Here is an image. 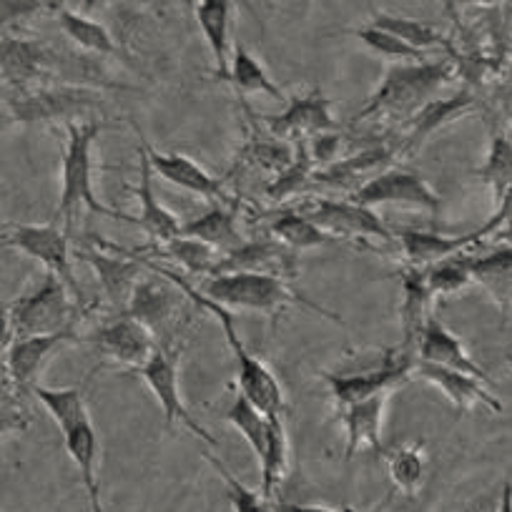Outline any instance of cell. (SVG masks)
Masks as SVG:
<instances>
[{
	"mask_svg": "<svg viewBox=\"0 0 512 512\" xmlns=\"http://www.w3.org/2000/svg\"><path fill=\"white\" fill-rule=\"evenodd\" d=\"M123 251H126L128 256H134L139 264H144L149 272H156V274H161V277L169 279V282H174L176 287H179L181 292H184L186 297H189L191 302L201 309V312H209L211 317H216V322L221 324V332H224L226 347L231 349V354H234V359H236V390H239L246 400L254 402V405L264 412V415H287V402H284L282 384H279V379L274 377V372L262 362V359H256L254 354H249V349L244 347L239 332H236L234 312L226 307H221V304L211 302L209 297H204L199 289L191 287L189 279H184L181 274H176L174 269L161 267V264L151 262V259H146V256L136 254V251H128V249H123Z\"/></svg>",
	"mask_w": 512,
	"mask_h": 512,
	"instance_id": "cell-1",
	"label": "cell"
},
{
	"mask_svg": "<svg viewBox=\"0 0 512 512\" xmlns=\"http://www.w3.org/2000/svg\"><path fill=\"white\" fill-rule=\"evenodd\" d=\"M103 123L91 118L83 123H68V141L63 149V174H61V201L53 221L71 234L73 219L81 214L83 209L91 214L106 216V219L126 221L134 224V216H126L121 211L111 209V206L101 204L96 196V186H93V144H96L98 134H101Z\"/></svg>",
	"mask_w": 512,
	"mask_h": 512,
	"instance_id": "cell-2",
	"label": "cell"
},
{
	"mask_svg": "<svg viewBox=\"0 0 512 512\" xmlns=\"http://www.w3.org/2000/svg\"><path fill=\"white\" fill-rule=\"evenodd\" d=\"M199 292L204 297H209L211 302L231 309V312L249 309V312L267 314L272 319V329L277 327L279 314L287 312L289 307L309 309V312L322 314L329 322L344 324L327 307L312 302L304 294H299L297 289L289 287L287 279L269 277V274H226V277H211L201 284Z\"/></svg>",
	"mask_w": 512,
	"mask_h": 512,
	"instance_id": "cell-3",
	"label": "cell"
},
{
	"mask_svg": "<svg viewBox=\"0 0 512 512\" xmlns=\"http://www.w3.org/2000/svg\"><path fill=\"white\" fill-rule=\"evenodd\" d=\"M86 317L66 282L46 274L33 292L13 299L6 307V342L16 337H46V334L76 332Z\"/></svg>",
	"mask_w": 512,
	"mask_h": 512,
	"instance_id": "cell-4",
	"label": "cell"
},
{
	"mask_svg": "<svg viewBox=\"0 0 512 512\" xmlns=\"http://www.w3.org/2000/svg\"><path fill=\"white\" fill-rule=\"evenodd\" d=\"M3 231H6L3 246L23 251L26 256L36 259L38 264H43L46 274H56L61 282H66V287L71 289L83 312L91 309L76 274H73L71 234L63 226H58L56 221H51V224H6Z\"/></svg>",
	"mask_w": 512,
	"mask_h": 512,
	"instance_id": "cell-5",
	"label": "cell"
},
{
	"mask_svg": "<svg viewBox=\"0 0 512 512\" xmlns=\"http://www.w3.org/2000/svg\"><path fill=\"white\" fill-rule=\"evenodd\" d=\"M8 111L13 123H38V121H66L86 116V111L101 106L98 91L81 86H36V88H11L6 93Z\"/></svg>",
	"mask_w": 512,
	"mask_h": 512,
	"instance_id": "cell-6",
	"label": "cell"
},
{
	"mask_svg": "<svg viewBox=\"0 0 512 512\" xmlns=\"http://www.w3.org/2000/svg\"><path fill=\"white\" fill-rule=\"evenodd\" d=\"M415 354L402 352L400 347L392 349L384 362L374 369H362L354 374H332L322 372V379L327 382L329 395H332L334 407L354 405V402L372 400L379 395H392L395 390L405 387L415 377Z\"/></svg>",
	"mask_w": 512,
	"mask_h": 512,
	"instance_id": "cell-7",
	"label": "cell"
},
{
	"mask_svg": "<svg viewBox=\"0 0 512 512\" xmlns=\"http://www.w3.org/2000/svg\"><path fill=\"white\" fill-rule=\"evenodd\" d=\"M83 342L91 344L103 364L136 374L149 364L156 349L161 347L159 339L128 314H113L111 322L98 324L91 334L83 337Z\"/></svg>",
	"mask_w": 512,
	"mask_h": 512,
	"instance_id": "cell-8",
	"label": "cell"
},
{
	"mask_svg": "<svg viewBox=\"0 0 512 512\" xmlns=\"http://www.w3.org/2000/svg\"><path fill=\"white\" fill-rule=\"evenodd\" d=\"M71 342H83V337L76 332H61L46 334V337L8 339L6 347H3V390L18 397L33 395L48 359L63 344Z\"/></svg>",
	"mask_w": 512,
	"mask_h": 512,
	"instance_id": "cell-9",
	"label": "cell"
},
{
	"mask_svg": "<svg viewBox=\"0 0 512 512\" xmlns=\"http://www.w3.org/2000/svg\"><path fill=\"white\" fill-rule=\"evenodd\" d=\"M181 344H161L156 349L154 357L149 359L144 369L139 372V377L144 379L146 387L151 390V395L159 400L161 410H164L166 427H174V422L184 425L186 430L194 432L201 442L216 447L219 442L204 430V427L196 422V417L191 415L189 407L181 400V384H179V359H181Z\"/></svg>",
	"mask_w": 512,
	"mask_h": 512,
	"instance_id": "cell-10",
	"label": "cell"
},
{
	"mask_svg": "<svg viewBox=\"0 0 512 512\" xmlns=\"http://www.w3.org/2000/svg\"><path fill=\"white\" fill-rule=\"evenodd\" d=\"M299 214L307 216L309 221L324 229L327 234L337 236V239H382V241H395V231L387 229L382 219L374 214L372 209L354 204L349 199H324V196H312L304 199L302 204L292 206Z\"/></svg>",
	"mask_w": 512,
	"mask_h": 512,
	"instance_id": "cell-11",
	"label": "cell"
},
{
	"mask_svg": "<svg viewBox=\"0 0 512 512\" xmlns=\"http://www.w3.org/2000/svg\"><path fill=\"white\" fill-rule=\"evenodd\" d=\"M93 241L101 249H76L73 256L86 262L96 272L98 287H101L108 307L116 314H126L136 287L146 277V267L136 262L134 256H128L123 249L108 244V241L96 239V236H93Z\"/></svg>",
	"mask_w": 512,
	"mask_h": 512,
	"instance_id": "cell-12",
	"label": "cell"
},
{
	"mask_svg": "<svg viewBox=\"0 0 512 512\" xmlns=\"http://www.w3.org/2000/svg\"><path fill=\"white\" fill-rule=\"evenodd\" d=\"M184 297L186 294L174 282L146 269V277L136 287L126 314L144 324L159 339V344H176V319L184 307Z\"/></svg>",
	"mask_w": 512,
	"mask_h": 512,
	"instance_id": "cell-13",
	"label": "cell"
},
{
	"mask_svg": "<svg viewBox=\"0 0 512 512\" xmlns=\"http://www.w3.org/2000/svg\"><path fill=\"white\" fill-rule=\"evenodd\" d=\"M447 81V66L442 63H415V66H392V71L384 78L382 88L372 98L362 116L372 111H397L410 113L412 108L420 111L422 98L430 96L432 91Z\"/></svg>",
	"mask_w": 512,
	"mask_h": 512,
	"instance_id": "cell-14",
	"label": "cell"
},
{
	"mask_svg": "<svg viewBox=\"0 0 512 512\" xmlns=\"http://www.w3.org/2000/svg\"><path fill=\"white\" fill-rule=\"evenodd\" d=\"M269 134L287 144H302L324 134H337V121L332 116V98L322 93V88H312L304 96L289 98L287 108L277 116H262Z\"/></svg>",
	"mask_w": 512,
	"mask_h": 512,
	"instance_id": "cell-15",
	"label": "cell"
},
{
	"mask_svg": "<svg viewBox=\"0 0 512 512\" xmlns=\"http://www.w3.org/2000/svg\"><path fill=\"white\" fill-rule=\"evenodd\" d=\"M349 201L372 211L379 209V206L397 204L412 206V209L427 211V214L435 216L442 206L440 196L435 194V189L417 171L395 169V166L379 174L377 179L369 181L367 186H362L357 194L349 196Z\"/></svg>",
	"mask_w": 512,
	"mask_h": 512,
	"instance_id": "cell-16",
	"label": "cell"
},
{
	"mask_svg": "<svg viewBox=\"0 0 512 512\" xmlns=\"http://www.w3.org/2000/svg\"><path fill=\"white\" fill-rule=\"evenodd\" d=\"M297 254L299 251L289 249V246H284L274 236L272 239L244 241L239 249L221 256L219 264L211 272V277H226V274H269V277L292 282L299 274Z\"/></svg>",
	"mask_w": 512,
	"mask_h": 512,
	"instance_id": "cell-17",
	"label": "cell"
},
{
	"mask_svg": "<svg viewBox=\"0 0 512 512\" xmlns=\"http://www.w3.org/2000/svg\"><path fill=\"white\" fill-rule=\"evenodd\" d=\"M139 141L146 149V154H149L154 171L164 181L189 191V194L201 196V199H206L209 204H236V201H231V196L224 191L221 181L214 179V176H211L204 166L196 164L194 159H189V156L184 154H161V151H156L154 146L146 141L144 134L139 136Z\"/></svg>",
	"mask_w": 512,
	"mask_h": 512,
	"instance_id": "cell-18",
	"label": "cell"
},
{
	"mask_svg": "<svg viewBox=\"0 0 512 512\" xmlns=\"http://www.w3.org/2000/svg\"><path fill=\"white\" fill-rule=\"evenodd\" d=\"M415 377L422 379V382H430L432 387H437V390H440L460 412L472 410V407L477 405L487 407V410L497 412V415L505 410L502 402L492 395L490 384L480 382V379L470 377V374H462L455 372V369H445L437 367V364L415 359Z\"/></svg>",
	"mask_w": 512,
	"mask_h": 512,
	"instance_id": "cell-19",
	"label": "cell"
},
{
	"mask_svg": "<svg viewBox=\"0 0 512 512\" xmlns=\"http://www.w3.org/2000/svg\"><path fill=\"white\" fill-rule=\"evenodd\" d=\"M392 161L395 154L390 149H364L357 154L347 156L342 161H334L327 169H319L314 174V186H322V189H334V191H347L349 196L357 194L362 186H367L369 181L377 179L379 174H384L387 169H392Z\"/></svg>",
	"mask_w": 512,
	"mask_h": 512,
	"instance_id": "cell-20",
	"label": "cell"
},
{
	"mask_svg": "<svg viewBox=\"0 0 512 512\" xmlns=\"http://www.w3.org/2000/svg\"><path fill=\"white\" fill-rule=\"evenodd\" d=\"M53 61L56 51L36 41H21V38H3V78L11 88H36L46 86L53 76Z\"/></svg>",
	"mask_w": 512,
	"mask_h": 512,
	"instance_id": "cell-21",
	"label": "cell"
},
{
	"mask_svg": "<svg viewBox=\"0 0 512 512\" xmlns=\"http://www.w3.org/2000/svg\"><path fill=\"white\" fill-rule=\"evenodd\" d=\"M417 359L420 362H430L437 364V367H445V369H455V372L462 374H470V377L480 379V382L490 384V377H487L485 369L475 362V359L467 354L465 344H462L460 337L450 332L440 319L432 314L430 322L425 324V332H422L420 342H417Z\"/></svg>",
	"mask_w": 512,
	"mask_h": 512,
	"instance_id": "cell-22",
	"label": "cell"
},
{
	"mask_svg": "<svg viewBox=\"0 0 512 512\" xmlns=\"http://www.w3.org/2000/svg\"><path fill=\"white\" fill-rule=\"evenodd\" d=\"M395 241L400 244L402 256H405L407 267L427 269L435 264L445 262L450 256L465 254L475 236L460 234V236H445L440 231H420V229H395Z\"/></svg>",
	"mask_w": 512,
	"mask_h": 512,
	"instance_id": "cell-23",
	"label": "cell"
},
{
	"mask_svg": "<svg viewBox=\"0 0 512 512\" xmlns=\"http://www.w3.org/2000/svg\"><path fill=\"white\" fill-rule=\"evenodd\" d=\"M387 400H390V395H379L372 397V400L354 402V405L339 410V417H342L344 425V437H347V442H344V457H347V462L362 447H369L377 455H384L382 422Z\"/></svg>",
	"mask_w": 512,
	"mask_h": 512,
	"instance_id": "cell-24",
	"label": "cell"
},
{
	"mask_svg": "<svg viewBox=\"0 0 512 512\" xmlns=\"http://www.w3.org/2000/svg\"><path fill=\"white\" fill-rule=\"evenodd\" d=\"M402 282V352H417V342H420L422 332H425V324L430 322L432 317V304H435V297L427 289L425 282V269L405 267L400 272ZM417 357V354H415Z\"/></svg>",
	"mask_w": 512,
	"mask_h": 512,
	"instance_id": "cell-25",
	"label": "cell"
},
{
	"mask_svg": "<svg viewBox=\"0 0 512 512\" xmlns=\"http://www.w3.org/2000/svg\"><path fill=\"white\" fill-rule=\"evenodd\" d=\"M236 6L229 0H199L194 6L196 23H199L204 41L209 46L211 58H214L216 78L229 83L231 63V18H234Z\"/></svg>",
	"mask_w": 512,
	"mask_h": 512,
	"instance_id": "cell-26",
	"label": "cell"
},
{
	"mask_svg": "<svg viewBox=\"0 0 512 512\" xmlns=\"http://www.w3.org/2000/svg\"><path fill=\"white\" fill-rule=\"evenodd\" d=\"M139 169H141V184L139 189H136V194H139V201H141V214L134 224L141 226V229L151 236L154 244H164V241L176 239V236H181L184 224L176 219V214H171V211L156 199L154 166H151L149 154H146L144 146H139Z\"/></svg>",
	"mask_w": 512,
	"mask_h": 512,
	"instance_id": "cell-27",
	"label": "cell"
},
{
	"mask_svg": "<svg viewBox=\"0 0 512 512\" xmlns=\"http://www.w3.org/2000/svg\"><path fill=\"white\" fill-rule=\"evenodd\" d=\"M63 435V445H66L68 457L76 462L78 475H81L83 487H86L88 505H91V512H106L101 502V485H98V435L93 430V422L86 420L81 425L68 427Z\"/></svg>",
	"mask_w": 512,
	"mask_h": 512,
	"instance_id": "cell-28",
	"label": "cell"
},
{
	"mask_svg": "<svg viewBox=\"0 0 512 512\" xmlns=\"http://www.w3.org/2000/svg\"><path fill=\"white\" fill-rule=\"evenodd\" d=\"M236 211H239V204H211L204 216L184 224L181 234L204 241L221 256L231 254L246 241L236 229Z\"/></svg>",
	"mask_w": 512,
	"mask_h": 512,
	"instance_id": "cell-29",
	"label": "cell"
},
{
	"mask_svg": "<svg viewBox=\"0 0 512 512\" xmlns=\"http://www.w3.org/2000/svg\"><path fill=\"white\" fill-rule=\"evenodd\" d=\"M472 282L480 284L502 309V317L512 309V246H500L490 254L470 256Z\"/></svg>",
	"mask_w": 512,
	"mask_h": 512,
	"instance_id": "cell-30",
	"label": "cell"
},
{
	"mask_svg": "<svg viewBox=\"0 0 512 512\" xmlns=\"http://www.w3.org/2000/svg\"><path fill=\"white\" fill-rule=\"evenodd\" d=\"M269 234L294 251L317 249V246H329L342 241L337 239V236L327 234L324 229H319L314 221H309L307 216L299 214L297 209H284L279 211L277 216H272V221H269Z\"/></svg>",
	"mask_w": 512,
	"mask_h": 512,
	"instance_id": "cell-31",
	"label": "cell"
},
{
	"mask_svg": "<svg viewBox=\"0 0 512 512\" xmlns=\"http://www.w3.org/2000/svg\"><path fill=\"white\" fill-rule=\"evenodd\" d=\"M56 11V21L61 31L76 43L83 51L93 53V56H118L116 41H113L111 31L103 23L93 21V18L81 16V13L71 11V8L53 6Z\"/></svg>",
	"mask_w": 512,
	"mask_h": 512,
	"instance_id": "cell-32",
	"label": "cell"
},
{
	"mask_svg": "<svg viewBox=\"0 0 512 512\" xmlns=\"http://www.w3.org/2000/svg\"><path fill=\"white\" fill-rule=\"evenodd\" d=\"M151 251L156 256H161V259H169V262L179 264L191 277H206V274L211 277V272H214V267L221 259L219 251L211 249L209 244L184 234L171 241H164V244H154Z\"/></svg>",
	"mask_w": 512,
	"mask_h": 512,
	"instance_id": "cell-33",
	"label": "cell"
},
{
	"mask_svg": "<svg viewBox=\"0 0 512 512\" xmlns=\"http://www.w3.org/2000/svg\"><path fill=\"white\" fill-rule=\"evenodd\" d=\"M259 467H262V492L274 500L289 472V435L284 415H269L267 447Z\"/></svg>",
	"mask_w": 512,
	"mask_h": 512,
	"instance_id": "cell-34",
	"label": "cell"
},
{
	"mask_svg": "<svg viewBox=\"0 0 512 512\" xmlns=\"http://www.w3.org/2000/svg\"><path fill=\"white\" fill-rule=\"evenodd\" d=\"M229 86L234 88L239 96H249V93H264V96L274 98L279 103H289V98L284 96L282 88L269 78L267 68L256 61V56H251L241 43L234 46V63H231L229 73Z\"/></svg>",
	"mask_w": 512,
	"mask_h": 512,
	"instance_id": "cell-35",
	"label": "cell"
},
{
	"mask_svg": "<svg viewBox=\"0 0 512 512\" xmlns=\"http://www.w3.org/2000/svg\"><path fill=\"white\" fill-rule=\"evenodd\" d=\"M384 462H387V475L392 485L407 497H415L420 485L425 482V442L417 440L410 445H400L395 450H384Z\"/></svg>",
	"mask_w": 512,
	"mask_h": 512,
	"instance_id": "cell-36",
	"label": "cell"
},
{
	"mask_svg": "<svg viewBox=\"0 0 512 512\" xmlns=\"http://www.w3.org/2000/svg\"><path fill=\"white\" fill-rule=\"evenodd\" d=\"M224 420L244 437L246 445H249L251 452L256 455V460H262L269 435V415H264L254 402L246 400V397L236 390L234 402H231L229 410L224 412Z\"/></svg>",
	"mask_w": 512,
	"mask_h": 512,
	"instance_id": "cell-37",
	"label": "cell"
},
{
	"mask_svg": "<svg viewBox=\"0 0 512 512\" xmlns=\"http://www.w3.org/2000/svg\"><path fill=\"white\" fill-rule=\"evenodd\" d=\"M33 397L46 407L48 415L56 420L58 430L66 432L68 427L81 425V422L91 420L88 415L86 400H83L81 390L76 387H61V390H51V387H43L38 384L36 390H33Z\"/></svg>",
	"mask_w": 512,
	"mask_h": 512,
	"instance_id": "cell-38",
	"label": "cell"
},
{
	"mask_svg": "<svg viewBox=\"0 0 512 512\" xmlns=\"http://www.w3.org/2000/svg\"><path fill=\"white\" fill-rule=\"evenodd\" d=\"M294 149H297V156H294L292 164H289L282 174L274 176L272 184L267 186V196L272 201H284L289 199V196L304 194L309 186H314L317 164H314L309 144L302 141V144H294Z\"/></svg>",
	"mask_w": 512,
	"mask_h": 512,
	"instance_id": "cell-39",
	"label": "cell"
},
{
	"mask_svg": "<svg viewBox=\"0 0 512 512\" xmlns=\"http://www.w3.org/2000/svg\"><path fill=\"white\" fill-rule=\"evenodd\" d=\"M349 36L359 38L369 51L377 53L379 58L390 61L392 66H415V63H427V53L417 51V48L407 46L405 41H400L397 36L387 31H379L374 26H362L349 31Z\"/></svg>",
	"mask_w": 512,
	"mask_h": 512,
	"instance_id": "cell-40",
	"label": "cell"
},
{
	"mask_svg": "<svg viewBox=\"0 0 512 512\" xmlns=\"http://www.w3.org/2000/svg\"><path fill=\"white\" fill-rule=\"evenodd\" d=\"M369 26L379 28V31L392 33V36H397L400 41H405L407 46L417 48V51H422V53H427L430 48H437V46H447V41L442 38V33H437L435 28L427 26V23L415 21V18L377 13V16H372Z\"/></svg>",
	"mask_w": 512,
	"mask_h": 512,
	"instance_id": "cell-41",
	"label": "cell"
},
{
	"mask_svg": "<svg viewBox=\"0 0 512 512\" xmlns=\"http://www.w3.org/2000/svg\"><path fill=\"white\" fill-rule=\"evenodd\" d=\"M470 106H472V96H467V93H460V96L455 98H447V101H432L427 103V106H422L420 111H417V116L412 118L407 146L412 149V146H417L420 141H425L435 128H440L442 123L452 121V118L462 116Z\"/></svg>",
	"mask_w": 512,
	"mask_h": 512,
	"instance_id": "cell-42",
	"label": "cell"
},
{
	"mask_svg": "<svg viewBox=\"0 0 512 512\" xmlns=\"http://www.w3.org/2000/svg\"><path fill=\"white\" fill-rule=\"evenodd\" d=\"M425 282L432 297H452V294L465 292L472 282L470 272V254H457L445 259V262L435 264V267L425 269Z\"/></svg>",
	"mask_w": 512,
	"mask_h": 512,
	"instance_id": "cell-43",
	"label": "cell"
},
{
	"mask_svg": "<svg viewBox=\"0 0 512 512\" xmlns=\"http://www.w3.org/2000/svg\"><path fill=\"white\" fill-rule=\"evenodd\" d=\"M204 457L206 462L219 472L221 480H224L226 495H229L231 505H234V512H277V500L267 497L262 490H251L244 482L236 480V477L231 475L229 467H226L219 457L209 455V452H204Z\"/></svg>",
	"mask_w": 512,
	"mask_h": 512,
	"instance_id": "cell-44",
	"label": "cell"
},
{
	"mask_svg": "<svg viewBox=\"0 0 512 512\" xmlns=\"http://www.w3.org/2000/svg\"><path fill=\"white\" fill-rule=\"evenodd\" d=\"M480 176L485 181H490L497 194V201L512 189V141L507 136H497L492 141L490 156H487Z\"/></svg>",
	"mask_w": 512,
	"mask_h": 512,
	"instance_id": "cell-45",
	"label": "cell"
},
{
	"mask_svg": "<svg viewBox=\"0 0 512 512\" xmlns=\"http://www.w3.org/2000/svg\"><path fill=\"white\" fill-rule=\"evenodd\" d=\"M309 151H312V159L319 169H327V166L334 164V156L339 154V134H324L312 139L309 144Z\"/></svg>",
	"mask_w": 512,
	"mask_h": 512,
	"instance_id": "cell-46",
	"label": "cell"
},
{
	"mask_svg": "<svg viewBox=\"0 0 512 512\" xmlns=\"http://www.w3.org/2000/svg\"><path fill=\"white\" fill-rule=\"evenodd\" d=\"M277 512H352V510H327V507H307V505H279Z\"/></svg>",
	"mask_w": 512,
	"mask_h": 512,
	"instance_id": "cell-47",
	"label": "cell"
},
{
	"mask_svg": "<svg viewBox=\"0 0 512 512\" xmlns=\"http://www.w3.org/2000/svg\"><path fill=\"white\" fill-rule=\"evenodd\" d=\"M495 512H512V485L510 482H505V487H502L500 505H497Z\"/></svg>",
	"mask_w": 512,
	"mask_h": 512,
	"instance_id": "cell-48",
	"label": "cell"
}]
</instances>
